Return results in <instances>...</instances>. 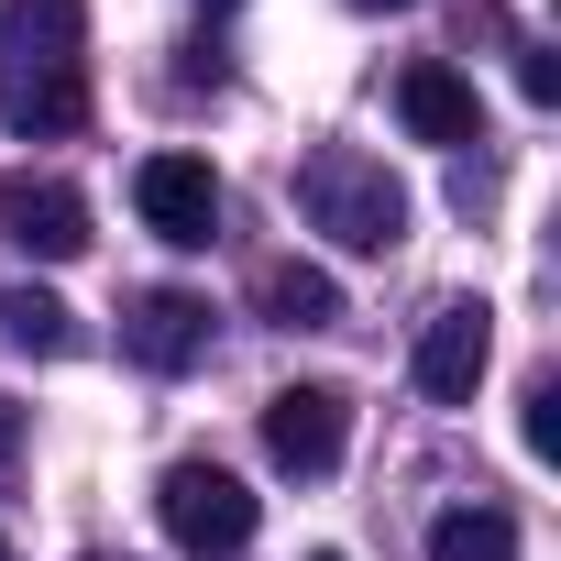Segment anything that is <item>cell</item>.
I'll list each match as a JSON object with an SVG mask.
<instances>
[{
  "label": "cell",
  "instance_id": "obj_1",
  "mask_svg": "<svg viewBox=\"0 0 561 561\" xmlns=\"http://www.w3.org/2000/svg\"><path fill=\"white\" fill-rule=\"evenodd\" d=\"M0 122L56 144L89 122V12L78 0H0Z\"/></svg>",
  "mask_w": 561,
  "mask_h": 561
},
{
  "label": "cell",
  "instance_id": "obj_2",
  "mask_svg": "<svg viewBox=\"0 0 561 561\" xmlns=\"http://www.w3.org/2000/svg\"><path fill=\"white\" fill-rule=\"evenodd\" d=\"M298 220L331 231L342 253H397V242H408V187L386 176V154L320 144V154L298 165Z\"/></svg>",
  "mask_w": 561,
  "mask_h": 561
},
{
  "label": "cell",
  "instance_id": "obj_3",
  "mask_svg": "<svg viewBox=\"0 0 561 561\" xmlns=\"http://www.w3.org/2000/svg\"><path fill=\"white\" fill-rule=\"evenodd\" d=\"M154 517H165V539L187 550V561H231V550H253V484L242 473H220V462H176L165 484H154Z\"/></svg>",
  "mask_w": 561,
  "mask_h": 561
},
{
  "label": "cell",
  "instance_id": "obj_4",
  "mask_svg": "<svg viewBox=\"0 0 561 561\" xmlns=\"http://www.w3.org/2000/svg\"><path fill=\"white\" fill-rule=\"evenodd\" d=\"M264 451H275V473H298V484L342 473V451H353V397H342V386H275V397H264Z\"/></svg>",
  "mask_w": 561,
  "mask_h": 561
},
{
  "label": "cell",
  "instance_id": "obj_5",
  "mask_svg": "<svg viewBox=\"0 0 561 561\" xmlns=\"http://www.w3.org/2000/svg\"><path fill=\"white\" fill-rule=\"evenodd\" d=\"M133 209H144V231L176 242V253H209V242H220V176H209L198 154H144V165H133Z\"/></svg>",
  "mask_w": 561,
  "mask_h": 561
},
{
  "label": "cell",
  "instance_id": "obj_6",
  "mask_svg": "<svg viewBox=\"0 0 561 561\" xmlns=\"http://www.w3.org/2000/svg\"><path fill=\"white\" fill-rule=\"evenodd\" d=\"M484 364H495V309H484V298H451V309L419 331V386H430L440 408H473Z\"/></svg>",
  "mask_w": 561,
  "mask_h": 561
},
{
  "label": "cell",
  "instance_id": "obj_7",
  "mask_svg": "<svg viewBox=\"0 0 561 561\" xmlns=\"http://www.w3.org/2000/svg\"><path fill=\"white\" fill-rule=\"evenodd\" d=\"M0 231H12L34 264H78L89 253V198L56 176H0Z\"/></svg>",
  "mask_w": 561,
  "mask_h": 561
},
{
  "label": "cell",
  "instance_id": "obj_8",
  "mask_svg": "<svg viewBox=\"0 0 561 561\" xmlns=\"http://www.w3.org/2000/svg\"><path fill=\"white\" fill-rule=\"evenodd\" d=\"M122 353H133L144 375H187V364L209 353V298H198V287H144L133 320H122Z\"/></svg>",
  "mask_w": 561,
  "mask_h": 561
},
{
  "label": "cell",
  "instance_id": "obj_9",
  "mask_svg": "<svg viewBox=\"0 0 561 561\" xmlns=\"http://www.w3.org/2000/svg\"><path fill=\"white\" fill-rule=\"evenodd\" d=\"M397 122H408L419 144H484V100H473V78L440 67V56H419V67L397 78Z\"/></svg>",
  "mask_w": 561,
  "mask_h": 561
},
{
  "label": "cell",
  "instance_id": "obj_10",
  "mask_svg": "<svg viewBox=\"0 0 561 561\" xmlns=\"http://www.w3.org/2000/svg\"><path fill=\"white\" fill-rule=\"evenodd\" d=\"M253 298H264L275 331H331V320H342V275H331V264H264Z\"/></svg>",
  "mask_w": 561,
  "mask_h": 561
},
{
  "label": "cell",
  "instance_id": "obj_11",
  "mask_svg": "<svg viewBox=\"0 0 561 561\" xmlns=\"http://www.w3.org/2000/svg\"><path fill=\"white\" fill-rule=\"evenodd\" d=\"M430 561H517V517L506 506H451V517H430Z\"/></svg>",
  "mask_w": 561,
  "mask_h": 561
},
{
  "label": "cell",
  "instance_id": "obj_12",
  "mask_svg": "<svg viewBox=\"0 0 561 561\" xmlns=\"http://www.w3.org/2000/svg\"><path fill=\"white\" fill-rule=\"evenodd\" d=\"M0 331H12L23 353H78V309H56V298H0Z\"/></svg>",
  "mask_w": 561,
  "mask_h": 561
},
{
  "label": "cell",
  "instance_id": "obj_13",
  "mask_svg": "<svg viewBox=\"0 0 561 561\" xmlns=\"http://www.w3.org/2000/svg\"><path fill=\"white\" fill-rule=\"evenodd\" d=\"M528 451H539V462L561 451V375H539V386H528Z\"/></svg>",
  "mask_w": 561,
  "mask_h": 561
},
{
  "label": "cell",
  "instance_id": "obj_14",
  "mask_svg": "<svg viewBox=\"0 0 561 561\" xmlns=\"http://www.w3.org/2000/svg\"><path fill=\"white\" fill-rule=\"evenodd\" d=\"M517 89H528V100H561V56H550V45H517Z\"/></svg>",
  "mask_w": 561,
  "mask_h": 561
},
{
  "label": "cell",
  "instance_id": "obj_15",
  "mask_svg": "<svg viewBox=\"0 0 561 561\" xmlns=\"http://www.w3.org/2000/svg\"><path fill=\"white\" fill-rule=\"evenodd\" d=\"M353 12H419V0H353Z\"/></svg>",
  "mask_w": 561,
  "mask_h": 561
},
{
  "label": "cell",
  "instance_id": "obj_16",
  "mask_svg": "<svg viewBox=\"0 0 561 561\" xmlns=\"http://www.w3.org/2000/svg\"><path fill=\"white\" fill-rule=\"evenodd\" d=\"M309 561H342V550H309Z\"/></svg>",
  "mask_w": 561,
  "mask_h": 561
},
{
  "label": "cell",
  "instance_id": "obj_17",
  "mask_svg": "<svg viewBox=\"0 0 561 561\" xmlns=\"http://www.w3.org/2000/svg\"><path fill=\"white\" fill-rule=\"evenodd\" d=\"M0 561H12V539H0Z\"/></svg>",
  "mask_w": 561,
  "mask_h": 561
},
{
  "label": "cell",
  "instance_id": "obj_18",
  "mask_svg": "<svg viewBox=\"0 0 561 561\" xmlns=\"http://www.w3.org/2000/svg\"><path fill=\"white\" fill-rule=\"evenodd\" d=\"M89 561H111V550H89Z\"/></svg>",
  "mask_w": 561,
  "mask_h": 561
}]
</instances>
